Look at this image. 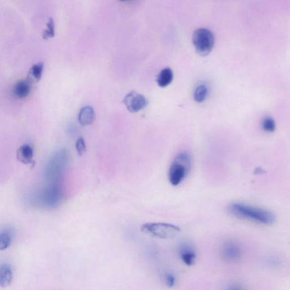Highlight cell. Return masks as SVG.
<instances>
[{"label": "cell", "mask_w": 290, "mask_h": 290, "mask_svg": "<svg viewBox=\"0 0 290 290\" xmlns=\"http://www.w3.org/2000/svg\"><path fill=\"white\" fill-rule=\"evenodd\" d=\"M96 119V113L91 106L82 108L78 115V121L82 126L92 125Z\"/></svg>", "instance_id": "11"}, {"label": "cell", "mask_w": 290, "mask_h": 290, "mask_svg": "<svg viewBox=\"0 0 290 290\" xmlns=\"http://www.w3.org/2000/svg\"><path fill=\"white\" fill-rule=\"evenodd\" d=\"M242 249L240 245L235 242H228L223 246V256L227 261H236L241 258Z\"/></svg>", "instance_id": "8"}, {"label": "cell", "mask_w": 290, "mask_h": 290, "mask_svg": "<svg viewBox=\"0 0 290 290\" xmlns=\"http://www.w3.org/2000/svg\"><path fill=\"white\" fill-rule=\"evenodd\" d=\"M12 236L9 231H3L0 233V250H3L9 247Z\"/></svg>", "instance_id": "16"}, {"label": "cell", "mask_w": 290, "mask_h": 290, "mask_svg": "<svg viewBox=\"0 0 290 290\" xmlns=\"http://www.w3.org/2000/svg\"><path fill=\"white\" fill-rule=\"evenodd\" d=\"M70 160L68 150H58L50 158L46 167L44 179L47 183H61L64 172Z\"/></svg>", "instance_id": "3"}, {"label": "cell", "mask_w": 290, "mask_h": 290, "mask_svg": "<svg viewBox=\"0 0 290 290\" xmlns=\"http://www.w3.org/2000/svg\"><path fill=\"white\" fill-rule=\"evenodd\" d=\"M208 89L205 84H201L195 89L194 93V99L197 102L201 103L204 101L207 97Z\"/></svg>", "instance_id": "15"}, {"label": "cell", "mask_w": 290, "mask_h": 290, "mask_svg": "<svg viewBox=\"0 0 290 290\" xmlns=\"http://www.w3.org/2000/svg\"><path fill=\"white\" fill-rule=\"evenodd\" d=\"M227 290H244L240 286L235 285L231 286Z\"/></svg>", "instance_id": "22"}, {"label": "cell", "mask_w": 290, "mask_h": 290, "mask_svg": "<svg viewBox=\"0 0 290 290\" xmlns=\"http://www.w3.org/2000/svg\"><path fill=\"white\" fill-rule=\"evenodd\" d=\"M13 273L9 265L3 264L0 266V286L6 288L11 284Z\"/></svg>", "instance_id": "12"}, {"label": "cell", "mask_w": 290, "mask_h": 290, "mask_svg": "<svg viewBox=\"0 0 290 290\" xmlns=\"http://www.w3.org/2000/svg\"><path fill=\"white\" fill-rule=\"evenodd\" d=\"M215 42L213 34L207 29H198L193 35V43L197 52L201 55L209 54L213 49Z\"/></svg>", "instance_id": "6"}, {"label": "cell", "mask_w": 290, "mask_h": 290, "mask_svg": "<svg viewBox=\"0 0 290 290\" xmlns=\"http://www.w3.org/2000/svg\"><path fill=\"white\" fill-rule=\"evenodd\" d=\"M43 66L42 64H35L31 69V73L36 79L39 80L42 77Z\"/></svg>", "instance_id": "18"}, {"label": "cell", "mask_w": 290, "mask_h": 290, "mask_svg": "<svg viewBox=\"0 0 290 290\" xmlns=\"http://www.w3.org/2000/svg\"><path fill=\"white\" fill-rule=\"evenodd\" d=\"M179 255L184 263L187 266H191L194 265L196 260V253L194 249L190 244L187 243L180 245Z\"/></svg>", "instance_id": "9"}, {"label": "cell", "mask_w": 290, "mask_h": 290, "mask_svg": "<svg viewBox=\"0 0 290 290\" xmlns=\"http://www.w3.org/2000/svg\"><path fill=\"white\" fill-rule=\"evenodd\" d=\"M229 210L235 217L262 225H272L276 221L275 215L270 211L245 203H233L229 206Z\"/></svg>", "instance_id": "2"}, {"label": "cell", "mask_w": 290, "mask_h": 290, "mask_svg": "<svg viewBox=\"0 0 290 290\" xmlns=\"http://www.w3.org/2000/svg\"><path fill=\"white\" fill-rule=\"evenodd\" d=\"M173 77L172 70L170 68H166L160 71L156 82L160 88H165L171 83Z\"/></svg>", "instance_id": "14"}, {"label": "cell", "mask_w": 290, "mask_h": 290, "mask_svg": "<svg viewBox=\"0 0 290 290\" xmlns=\"http://www.w3.org/2000/svg\"><path fill=\"white\" fill-rule=\"evenodd\" d=\"M76 148L78 155L82 156L86 151V146L85 140L82 137L78 139L76 143Z\"/></svg>", "instance_id": "19"}, {"label": "cell", "mask_w": 290, "mask_h": 290, "mask_svg": "<svg viewBox=\"0 0 290 290\" xmlns=\"http://www.w3.org/2000/svg\"><path fill=\"white\" fill-rule=\"evenodd\" d=\"M31 91V85L27 80H21L17 82L14 86V95L19 98H25L29 96Z\"/></svg>", "instance_id": "13"}, {"label": "cell", "mask_w": 290, "mask_h": 290, "mask_svg": "<svg viewBox=\"0 0 290 290\" xmlns=\"http://www.w3.org/2000/svg\"><path fill=\"white\" fill-rule=\"evenodd\" d=\"M54 34V25L52 18H50L48 24H47V29L46 30L44 37L46 38H52Z\"/></svg>", "instance_id": "20"}, {"label": "cell", "mask_w": 290, "mask_h": 290, "mask_svg": "<svg viewBox=\"0 0 290 290\" xmlns=\"http://www.w3.org/2000/svg\"><path fill=\"white\" fill-rule=\"evenodd\" d=\"M34 151L28 145H23L19 147L17 152L18 161L23 164H30L33 162Z\"/></svg>", "instance_id": "10"}, {"label": "cell", "mask_w": 290, "mask_h": 290, "mask_svg": "<svg viewBox=\"0 0 290 290\" xmlns=\"http://www.w3.org/2000/svg\"><path fill=\"white\" fill-rule=\"evenodd\" d=\"M64 193L61 183H47L33 192L29 197L30 205L37 208L53 210L60 206Z\"/></svg>", "instance_id": "1"}, {"label": "cell", "mask_w": 290, "mask_h": 290, "mask_svg": "<svg viewBox=\"0 0 290 290\" xmlns=\"http://www.w3.org/2000/svg\"><path fill=\"white\" fill-rule=\"evenodd\" d=\"M262 127L265 132L272 133L276 130V125L275 121L271 117H266L262 121Z\"/></svg>", "instance_id": "17"}, {"label": "cell", "mask_w": 290, "mask_h": 290, "mask_svg": "<svg viewBox=\"0 0 290 290\" xmlns=\"http://www.w3.org/2000/svg\"><path fill=\"white\" fill-rule=\"evenodd\" d=\"M164 281L166 285L169 288H173L176 284V278L172 273H166L164 276Z\"/></svg>", "instance_id": "21"}, {"label": "cell", "mask_w": 290, "mask_h": 290, "mask_svg": "<svg viewBox=\"0 0 290 290\" xmlns=\"http://www.w3.org/2000/svg\"><path fill=\"white\" fill-rule=\"evenodd\" d=\"M123 101L128 110L132 113L138 112L148 105L146 97L134 91L128 93L125 97Z\"/></svg>", "instance_id": "7"}, {"label": "cell", "mask_w": 290, "mask_h": 290, "mask_svg": "<svg viewBox=\"0 0 290 290\" xmlns=\"http://www.w3.org/2000/svg\"><path fill=\"white\" fill-rule=\"evenodd\" d=\"M192 156L188 152H180L171 164L168 179L172 186H178L186 178L191 170Z\"/></svg>", "instance_id": "4"}, {"label": "cell", "mask_w": 290, "mask_h": 290, "mask_svg": "<svg viewBox=\"0 0 290 290\" xmlns=\"http://www.w3.org/2000/svg\"><path fill=\"white\" fill-rule=\"evenodd\" d=\"M141 230L148 236L162 239H173L181 231L178 226L161 222L145 223L141 226Z\"/></svg>", "instance_id": "5"}]
</instances>
